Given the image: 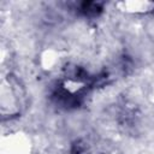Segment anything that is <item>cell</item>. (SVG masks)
I'll use <instances>...</instances> for the list:
<instances>
[{"mask_svg": "<svg viewBox=\"0 0 154 154\" xmlns=\"http://www.w3.org/2000/svg\"><path fill=\"white\" fill-rule=\"evenodd\" d=\"M120 6H123L122 10L131 13H146L148 11L154 10V4L148 1H126L120 2Z\"/></svg>", "mask_w": 154, "mask_h": 154, "instance_id": "cell-1", "label": "cell"}]
</instances>
